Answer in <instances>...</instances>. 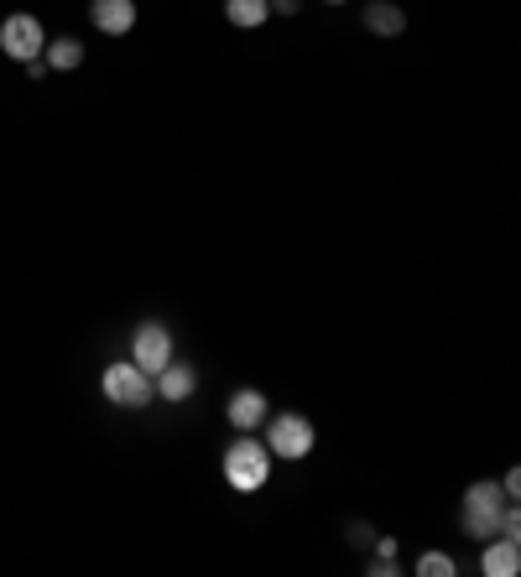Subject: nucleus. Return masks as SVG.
<instances>
[{"mask_svg": "<svg viewBox=\"0 0 521 577\" xmlns=\"http://www.w3.org/2000/svg\"><path fill=\"white\" fill-rule=\"evenodd\" d=\"M151 380H157V396L168 400V406H183V400L199 391V370H193V364H183V360H172L168 370H157Z\"/></svg>", "mask_w": 521, "mask_h": 577, "instance_id": "nucleus-9", "label": "nucleus"}, {"mask_svg": "<svg viewBox=\"0 0 521 577\" xmlns=\"http://www.w3.org/2000/svg\"><path fill=\"white\" fill-rule=\"evenodd\" d=\"M99 391L110 406H126V412H147L151 400H157V380L147 370H136L130 360H115L105 375H99Z\"/></svg>", "mask_w": 521, "mask_h": 577, "instance_id": "nucleus-4", "label": "nucleus"}, {"mask_svg": "<svg viewBox=\"0 0 521 577\" xmlns=\"http://www.w3.org/2000/svg\"><path fill=\"white\" fill-rule=\"evenodd\" d=\"M42 47H47V32H42V21L32 11H17V17L0 21V53L6 57L32 63V57H42Z\"/></svg>", "mask_w": 521, "mask_h": 577, "instance_id": "nucleus-5", "label": "nucleus"}, {"mask_svg": "<svg viewBox=\"0 0 521 577\" xmlns=\"http://www.w3.org/2000/svg\"><path fill=\"white\" fill-rule=\"evenodd\" d=\"M266 17H272V6H266V0H224V21H230V26H241V32L266 26Z\"/></svg>", "mask_w": 521, "mask_h": 577, "instance_id": "nucleus-13", "label": "nucleus"}, {"mask_svg": "<svg viewBox=\"0 0 521 577\" xmlns=\"http://www.w3.org/2000/svg\"><path fill=\"white\" fill-rule=\"evenodd\" d=\"M272 452H266V442L251 432H241L230 448H224V484L235 489V494H256V489H266V479H272Z\"/></svg>", "mask_w": 521, "mask_h": 577, "instance_id": "nucleus-1", "label": "nucleus"}, {"mask_svg": "<svg viewBox=\"0 0 521 577\" xmlns=\"http://www.w3.org/2000/svg\"><path fill=\"white\" fill-rule=\"evenodd\" d=\"M89 21H94V32L126 36L136 26V0H89Z\"/></svg>", "mask_w": 521, "mask_h": 577, "instance_id": "nucleus-8", "label": "nucleus"}, {"mask_svg": "<svg viewBox=\"0 0 521 577\" xmlns=\"http://www.w3.org/2000/svg\"><path fill=\"white\" fill-rule=\"evenodd\" d=\"M350 542H354V546H371V542H375V531H371V525L354 521V525H350Z\"/></svg>", "mask_w": 521, "mask_h": 577, "instance_id": "nucleus-16", "label": "nucleus"}, {"mask_svg": "<svg viewBox=\"0 0 521 577\" xmlns=\"http://www.w3.org/2000/svg\"><path fill=\"white\" fill-rule=\"evenodd\" d=\"M172 360H178V349H172L168 323H141L130 333V364H136V370L157 375V370H168Z\"/></svg>", "mask_w": 521, "mask_h": 577, "instance_id": "nucleus-6", "label": "nucleus"}, {"mask_svg": "<svg viewBox=\"0 0 521 577\" xmlns=\"http://www.w3.org/2000/svg\"><path fill=\"white\" fill-rule=\"evenodd\" d=\"M224 416H230L235 432H256L260 421L272 416V400H266V391H256V385H241L235 396L224 400Z\"/></svg>", "mask_w": 521, "mask_h": 577, "instance_id": "nucleus-7", "label": "nucleus"}, {"mask_svg": "<svg viewBox=\"0 0 521 577\" xmlns=\"http://www.w3.org/2000/svg\"><path fill=\"white\" fill-rule=\"evenodd\" d=\"M506 500L501 484H490V479H475L465 489V505H459V525H465L475 542H490V536H501V515H506Z\"/></svg>", "mask_w": 521, "mask_h": 577, "instance_id": "nucleus-3", "label": "nucleus"}, {"mask_svg": "<svg viewBox=\"0 0 521 577\" xmlns=\"http://www.w3.org/2000/svg\"><path fill=\"white\" fill-rule=\"evenodd\" d=\"M365 32H375V36H402V32H407V17H402V6H396V0H371V6H365Z\"/></svg>", "mask_w": 521, "mask_h": 577, "instance_id": "nucleus-11", "label": "nucleus"}, {"mask_svg": "<svg viewBox=\"0 0 521 577\" xmlns=\"http://www.w3.org/2000/svg\"><path fill=\"white\" fill-rule=\"evenodd\" d=\"M260 427H266V437H260L266 452L281 458V463H302V458L318 448V427L302 412H272Z\"/></svg>", "mask_w": 521, "mask_h": 577, "instance_id": "nucleus-2", "label": "nucleus"}, {"mask_svg": "<svg viewBox=\"0 0 521 577\" xmlns=\"http://www.w3.org/2000/svg\"><path fill=\"white\" fill-rule=\"evenodd\" d=\"M21 68H26V78H47V73H53V68H47V63H42V57H32V63H21Z\"/></svg>", "mask_w": 521, "mask_h": 577, "instance_id": "nucleus-18", "label": "nucleus"}, {"mask_svg": "<svg viewBox=\"0 0 521 577\" xmlns=\"http://www.w3.org/2000/svg\"><path fill=\"white\" fill-rule=\"evenodd\" d=\"M266 6H272L277 17H298V11H302V0H266Z\"/></svg>", "mask_w": 521, "mask_h": 577, "instance_id": "nucleus-17", "label": "nucleus"}, {"mask_svg": "<svg viewBox=\"0 0 521 577\" xmlns=\"http://www.w3.org/2000/svg\"><path fill=\"white\" fill-rule=\"evenodd\" d=\"M480 573L485 577H517L521 573V542L490 536V542H485V557H480Z\"/></svg>", "mask_w": 521, "mask_h": 577, "instance_id": "nucleus-10", "label": "nucleus"}, {"mask_svg": "<svg viewBox=\"0 0 521 577\" xmlns=\"http://www.w3.org/2000/svg\"><path fill=\"white\" fill-rule=\"evenodd\" d=\"M402 573H407V567L396 557H371V577H402Z\"/></svg>", "mask_w": 521, "mask_h": 577, "instance_id": "nucleus-15", "label": "nucleus"}, {"mask_svg": "<svg viewBox=\"0 0 521 577\" xmlns=\"http://www.w3.org/2000/svg\"><path fill=\"white\" fill-rule=\"evenodd\" d=\"M42 63H47L53 73H74L78 63H84V42H78V36H47Z\"/></svg>", "mask_w": 521, "mask_h": 577, "instance_id": "nucleus-12", "label": "nucleus"}, {"mask_svg": "<svg viewBox=\"0 0 521 577\" xmlns=\"http://www.w3.org/2000/svg\"><path fill=\"white\" fill-rule=\"evenodd\" d=\"M323 6H344V0H323Z\"/></svg>", "mask_w": 521, "mask_h": 577, "instance_id": "nucleus-19", "label": "nucleus"}, {"mask_svg": "<svg viewBox=\"0 0 521 577\" xmlns=\"http://www.w3.org/2000/svg\"><path fill=\"white\" fill-rule=\"evenodd\" d=\"M459 573V562L448 557V552H423L417 557V577H454Z\"/></svg>", "mask_w": 521, "mask_h": 577, "instance_id": "nucleus-14", "label": "nucleus"}]
</instances>
